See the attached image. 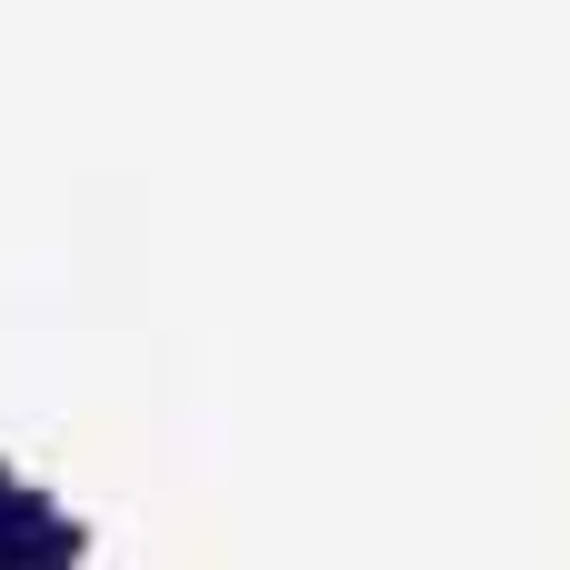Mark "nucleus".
I'll list each match as a JSON object with an SVG mask.
<instances>
[{"label": "nucleus", "instance_id": "f257e3e1", "mask_svg": "<svg viewBox=\"0 0 570 570\" xmlns=\"http://www.w3.org/2000/svg\"><path fill=\"white\" fill-rule=\"evenodd\" d=\"M60 551H80V531L60 511H40V491H20L0 471V561H60Z\"/></svg>", "mask_w": 570, "mask_h": 570}]
</instances>
